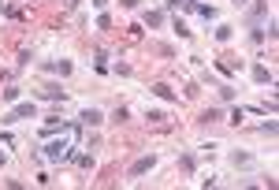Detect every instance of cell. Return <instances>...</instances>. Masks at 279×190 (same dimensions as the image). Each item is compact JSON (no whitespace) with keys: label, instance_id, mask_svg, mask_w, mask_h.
I'll list each match as a JSON object with an SVG mask.
<instances>
[{"label":"cell","instance_id":"4","mask_svg":"<svg viewBox=\"0 0 279 190\" xmlns=\"http://www.w3.org/2000/svg\"><path fill=\"white\" fill-rule=\"evenodd\" d=\"M79 119H82V127H97V123H104V112L101 108H86Z\"/></svg>","mask_w":279,"mask_h":190},{"label":"cell","instance_id":"13","mask_svg":"<svg viewBox=\"0 0 279 190\" xmlns=\"http://www.w3.org/2000/svg\"><path fill=\"white\" fill-rule=\"evenodd\" d=\"M4 101L15 104V101H19V86H8V90H4Z\"/></svg>","mask_w":279,"mask_h":190},{"label":"cell","instance_id":"17","mask_svg":"<svg viewBox=\"0 0 279 190\" xmlns=\"http://www.w3.org/2000/svg\"><path fill=\"white\" fill-rule=\"evenodd\" d=\"M119 4H123V8H138V0H119Z\"/></svg>","mask_w":279,"mask_h":190},{"label":"cell","instance_id":"3","mask_svg":"<svg viewBox=\"0 0 279 190\" xmlns=\"http://www.w3.org/2000/svg\"><path fill=\"white\" fill-rule=\"evenodd\" d=\"M153 168H157V157H138V160H134V164H130V179H142V175H146V172H153Z\"/></svg>","mask_w":279,"mask_h":190},{"label":"cell","instance_id":"14","mask_svg":"<svg viewBox=\"0 0 279 190\" xmlns=\"http://www.w3.org/2000/svg\"><path fill=\"white\" fill-rule=\"evenodd\" d=\"M216 41H231V26H216Z\"/></svg>","mask_w":279,"mask_h":190},{"label":"cell","instance_id":"5","mask_svg":"<svg viewBox=\"0 0 279 190\" xmlns=\"http://www.w3.org/2000/svg\"><path fill=\"white\" fill-rule=\"evenodd\" d=\"M41 97H45V101H63V90L56 86V82H45V86H41Z\"/></svg>","mask_w":279,"mask_h":190},{"label":"cell","instance_id":"11","mask_svg":"<svg viewBox=\"0 0 279 190\" xmlns=\"http://www.w3.org/2000/svg\"><path fill=\"white\" fill-rule=\"evenodd\" d=\"M160 23H164V12H149L146 15V26H160Z\"/></svg>","mask_w":279,"mask_h":190},{"label":"cell","instance_id":"7","mask_svg":"<svg viewBox=\"0 0 279 190\" xmlns=\"http://www.w3.org/2000/svg\"><path fill=\"white\" fill-rule=\"evenodd\" d=\"M153 93H157L160 101H168V104L175 101V90H171V86H164V82H157V86H153Z\"/></svg>","mask_w":279,"mask_h":190},{"label":"cell","instance_id":"10","mask_svg":"<svg viewBox=\"0 0 279 190\" xmlns=\"http://www.w3.org/2000/svg\"><path fill=\"white\" fill-rule=\"evenodd\" d=\"M253 82H261V86H264V82H272V71L257 64V68H253Z\"/></svg>","mask_w":279,"mask_h":190},{"label":"cell","instance_id":"1","mask_svg":"<svg viewBox=\"0 0 279 190\" xmlns=\"http://www.w3.org/2000/svg\"><path fill=\"white\" fill-rule=\"evenodd\" d=\"M71 142H67V138H60V142H45V149H41V153H45V160H71L75 153H71Z\"/></svg>","mask_w":279,"mask_h":190},{"label":"cell","instance_id":"18","mask_svg":"<svg viewBox=\"0 0 279 190\" xmlns=\"http://www.w3.org/2000/svg\"><path fill=\"white\" fill-rule=\"evenodd\" d=\"M231 4H238V8H242V4H249V0H231Z\"/></svg>","mask_w":279,"mask_h":190},{"label":"cell","instance_id":"12","mask_svg":"<svg viewBox=\"0 0 279 190\" xmlns=\"http://www.w3.org/2000/svg\"><path fill=\"white\" fill-rule=\"evenodd\" d=\"M201 119H205V123H216V119H224V116H220V108H205V112H201Z\"/></svg>","mask_w":279,"mask_h":190},{"label":"cell","instance_id":"19","mask_svg":"<svg viewBox=\"0 0 279 190\" xmlns=\"http://www.w3.org/2000/svg\"><path fill=\"white\" fill-rule=\"evenodd\" d=\"M4 160H8V157H4V153H0V164H4Z\"/></svg>","mask_w":279,"mask_h":190},{"label":"cell","instance_id":"8","mask_svg":"<svg viewBox=\"0 0 279 190\" xmlns=\"http://www.w3.org/2000/svg\"><path fill=\"white\" fill-rule=\"evenodd\" d=\"M49 75H71V60H60V64H45Z\"/></svg>","mask_w":279,"mask_h":190},{"label":"cell","instance_id":"6","mask_svg":"<svg viewBox=\"0 0 279 190\" xmlns=\"http://www.w3.org/2000/svg\"><path fill=\"white\" fill-rule=\"evenodd\" d=\"M194 12H197L201 19H205V23H213V19H216V8H213V4H201V0L194 4Z\"/></svg>","mask_w":279,"mask_h":190},{"label":"cell","instance_id":"9","mask_svg":"<svg viewBox=\"0 0 279 190\" xmlns=\"http://www.w3.org/2000/svg\"><path fill=\"white\" fill-rule=\"evenodd\" d=\"M231 164L235 168H253V157L249 153H231Z\"/></svg>","mask_w":279,"mask_h":190},{"label":"cell","instance_id":"16","mask_svg":"<svg viewBox=\"0 0 279 190\" xmlns=\"http://www.w3.org/2000/svg\"><path fill=\"white\" fill-rule=\"evenodd\" d=\"M93 8H97V12H104V8H108V0H93Z\"/></svg>","mask_w":279,"mask_h":190},{"label":"cell","instance_id":"2","mask_svg":"<svg viewBox=\"0 0 279 190\" xmlns=\"http://www.w3.org/2000/svg\"><path fill=\"white\" fill-rule=\"evenodd\" d=\"M34 112H37V104L34 101H19L12 112H8V119L4 123H19V119H34Z\"/></svg>","mask_w":279,"mask_h":190},{"label":"cell","instance_id":"15","mask_svg":"<svg viewBox=\"0 0 279 190\" xmlns=\"http://www.w3.org/2000/svg\"><path fill=\"white\" fill-rule=\"evenodd\" d=\"M146 119H149V123H160V119H164V112H160V108H153V112H146Z\"/></svg>","mask_w":279,"mask_h":190}]
</instances>
